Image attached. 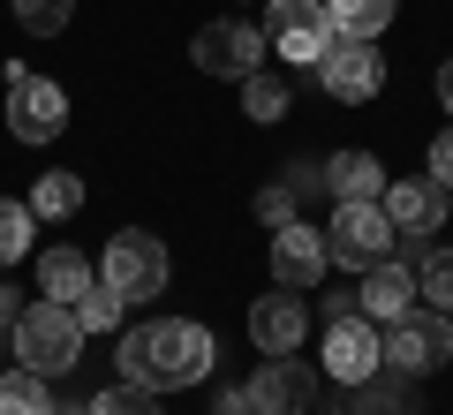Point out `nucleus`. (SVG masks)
Masks as SVG:
<instances>
[{
  "instance_id": "1a4fd4ad",
  "label": "nucleus",
  "mask_w": 453,
  "mask_h": 415,
  "mask_svg": "<svg viewBox=\"0 0 453 415\" xmlns=\"http://www.w3.org/2000/svg\"><path fill=\"white\" fill-rule=\"evenodd\" d=\"M189 61L204 68V76H257V61H265V31H250V23H234V16H219V23H204V31L189 38Z\"/></svg>"
},
{
  "instance_id": "6ab92c4d",
  "label": "nucleus",
  "mask_w": 453,
  "mask_h": 415,
  "mask_svg": "<svg viewBox=\"0 0 453 415\" xmlns=\"http://www.w3.org/2000/svg\"><path fill=\"white\" fill-rule=\"evenodd\" d=\"M325 16L340 38H378L393 23V0H325Z\"/></svg>"
},
{
  "instance_id": "2f4dec72",
  "label": "nucleus",
  "mask_w": 453,
  "mask_h": 415,
  "mask_svg": "<svg viewBox=\"0 0 453 415\" xmlns=\"http://www.w3.org/2000/svg\"><path fill=\"white\" fill-rule=\"evenodd\" d=\"M431 174H438V181H453V128L431 144Z\"/></svg>"
},
{
  "instance_id": "ddd939ff",
  "label": "nucleus",
  "mask_w": 453,
  "mask_h": 415,
  "mask_svg": "<svg viewBox=\"0 0 453 415\" xmlns=\"http://www.w3.org/2000/svg\"><path fill=\"white\" fill-rule=\"evenodd\" d=\"M386 219H393V234H438L446 227V181H386Z\"/></svg>"
},
{
  "instance_id": "2eb2a0df",
  "label": "nucleus",
  "mask_w": 453,
  "mask_h": 415,
  "mask_svg": "<svg viewBox=\"0 0 453 415\" xmlns=\"http://www.w3.org/2000/svg\"><path fill=\"white\" fill-rule=\"evenodd\" d=\"M408 295H416L408 265H393V257H386V265L363 272V295H356V303H363V318H371V325H393V318H408V310H416Z\"/></svg>"
},
{
  "instance_id": "72a5a7b5",
  "label": "nucleus",
  "mask_w": 453,
  "mask_h": 415,
  "mask_svg": "<svg viewBox=\"0 0 453 415\" xmlns=\"http://www.w3.org/2000/svg\"><path fill=\"white\" fill-rule=\"evenodd\" d=\"M61 415H91V408H61Z\"/></svg>"
},
{
  "instance_id": "9b49d317",
  "label": "nucleus",
  "mask_w": 453,
  "mask_h": 415,
  "mask_svg": "<svg viewBox=\"0 0 453 415\" xmlns=\"http://www.w3.org/2000/svg\"><path fill=\"white\" fill-rule=\"evenodd\" d=\"M325 265H333V250H325V234L318 227H303V219H288V227H273V280L280 288H318L325 280Z\"/></svg>"
},
{
  "instance_id": "39448f33",
  "label": "nucleus",
  "mask_w": 453,
  "mask_h": 415,
  "mask_svg": "<svg viewBox=\"0 0 453 415\" xmlns=\"http://www.w3.org/2000/svg\"><path fill=\"white\" fill-rule=\"evenodd\" d=\"M265 46L280 61H325L333 46V16H325V0H265Z\"/></svg>"
},
{
  "instance_id": "f8f14e48",
  "label": "nucleus",
  "mask_w": 453,
  "mask_h": 415,
  "mask_svg": "<svg viewBox=\"0 0 453 415\" xmlns=\"http://www.w3.org/2000/svg\"><path fill=\"white\" fill-rule=\"evenodd\" d=\"M250 400H257V415H303L310 400H318V370L295 363V355H273V363L250 378Z\"/></svg>"
},
{
  "instance_id": "a878e982",
  "label": "nucleus",
  "mask_w": 453,
  "mask_h": 415,
  "mask_svg": "<svg viewBox=\"0 0 453 415\" xmlns=\"http://www.w3.org/2000/svg\"><path fill=\"white\" fill-rule=\"evenodd\" d=\"M68 16H76V0H16V23H23V31H38V38L68 31Z\"/></svg>"
},
{
  "instance_id": "cd10ccee",
  "label": "nucleus",
  "mask_w": 453,
  "mask_h": 415,
  "mask_svg": "<svg viewBox=\"0 0 453 415\" xmlns=\"http://www.w3.org/2000/svg\"><path fill=\"white\" fill-rule=\"evenodd\" d=\"M257 219H265V227H288V219H295V189H288V181H273V189L257 196Z\"/></svg>"
},
{
  "instance_id": "393cba45",
  "label": "nucleus",
  "mask_w": 453,
  "mask_h": 415,
  "mask_svg": "<svg viewBox=\"0 0 453 415\" xmlns=\"http://www.w3.org/2000/svg\"><path fill=\"white\" fill-rule=\"evenodd\" d=\"M91 415H159V393H151V385H106V393L91 400Z\"/></svg>"
},
{
  "instance_id": "f257e3e1",
  "label": "nucleus",
  "mask_w": 453,
  "mask_h": 415,
  "mask_svg": "<svg viewBox=\"0 0 453 415\" xmlns=\"http://www.w3.org/2000/svg\"><path fill=\"white\" fill-rule=\"evenodd\" d=\"M211 370V333L189 318H166V325H136L121 340V378L129 385H151V393H181Z\"/></svg>"
},
{
  "instance_id": "c85d7f7f",
  "label": "nucleus",
  "mask_w": 453,
  "mask_h": 415,
  "mask_svg": "<svg viewBox=\"0 0 453 415\" xmlns=\"http://www.w3.org/2000/svg\"><path fill=\"white\" fill-rule=\"evenodd\" d=\"M280 181H288L295 196H318V189H325V166H310V159H303V166H288Z\"/></svg>"
},
{
  "instance_id": "bb28decb",
  "label": "nucleus",
  "mask_w": 453,
  "mask_h": 415,
  "mask_svg": "<svg viewBox=\"0 0 453 415\" xmlns=\"http://www.w3.org/2000/svg\"><path fill=\"white\" fill-rule=\"evenodd\" d=\"M68 310H76V325H83V333H106V325L121 318V295H113L106 280H98V288L83 295V303H68Z\"/></svg>"
},
{
  "instance_id": "7ed1b4c3",
  "label": "nucleus",
  "mask_w": 453,
  "mask_h": 415,
  "mask_svg": "<svg viewBox=\"0 0 453 415\" xmlns=\"http://www.w3.org/2000/svg\"><path fill=\"white\" fill-rule=\"evenodd\" d=\"M386 363L401 378H431V370L453 363V318L446 310H408V318L386 325Z\"/></svg>"
},
{
  "instance_id": "f3484780",
  "label": "nucleus",
  "mask_w": 453,
  "mask_h": 415,
  "mask_svg": "<svg viewBox=\"0 0 453 415\" xmlns=\"http://www.w3.org/2000/svg\"><path fill=\"white\" fill-rule=\"evenodd\" d=\"M38 288H46V303H83V295L98 288V272H91V257H83V250H46Z\"/></svg>"
},
{
  "instance_id": "5701e85b",
  "label": "nucleus",
  "mask_w": 453,
  "mask_h": 415,
  "mask_svg": "<svg viewBox=\"0 0 453 415\" xmlns=\"http://www.w3.org/2000/svg\"><path fill=\"white\" fill-rule=\"evenodd\" d=\"M416 295H423L431 310H446V318H453V250H431V257L416 265Z\"/></svg>"
},
{
  "instance_id": "7c9ffc66",
  "label": "nucleus",
  "mask_w": 453,
  "mask_h": 415,
  "mask_svg": "<svg viewBox=\"0 0 453 415\" xmlns=\"http://www.w3.org/2000/svg\"><path fill=\"white\" fill-rule=\"evenodd\" d=\"M23 310H31V303H23V295L8 288V280H0V333H16V318H23Z\"/></svg>"
},
{
  "instance_id": "f03ea898",
  "label": "nucleus",
  "mask_w": 453,
  "mask_h": 415,
  "mask_svg": "<svg viewBox=\"0 0 453 415\" xmlns=\"http://www.w3.org/2000/svg\"><path fill=\"white\" fill-rule=\"evenodd\" d=\"M76 355H83V325H76L68 303H31L16 318V363L23 370H38V378H68Z\"/></svg>"
},
{
  "instance_id": "6e6552de",
  "label": "nucleus",
  "mask_w": 453,
  "mask_h": 415,
  "mask_svg": "<svg viewBox=\"0 0 453 415\" xmlns=\"http://www.w3.org/2000/svg\"><path fill=\"white\" fill-rule=\"evenodd\" d=\"M325 370H333L340 385H363V378H378L386 370V333H378L363 310H348V318H333L325 325Z\"/></svg>"
},
{
  "instance_id": "20e7f679",
  "label": "nucleus",
  "mask_w": 453,
  "mask_h": 415,
  "mask_svg": "<svg viewBox=\"0 0 453 415\" xmlns=\"http://www.w3.org/2000/svg\"><path fill=\"white\" fill-rule=\"evenodd\" d=\"M121 303H151V295H166V242L144 234V227H129V234L106 242V272H98Z\"/></svg>"
},
{
  "instance_id": "dca6fc26",
  "label": "nucleus",
  "mask_w": 453,
  "mask_h": 415,
  "mask_svg": "<svg viewBox=\"0 0 453 415\" xmlns=\"http://www.w3.org/2000/svg\"><path fill=\"white\" fill-rule=\"evenodd\" d=\"M325 189H333L340 204H378V196H386V166H378L371 151H340V159H325Z\"/></svg>"
},
{
  "instance_id": "473e14b6",
  "label": "nucleus",
  "mask_w": 453,
  "mask_h": 415,
  "mask_svg": "<svg viewBox=\"0 0 453 415\" xmlns=\"http://www.w3.org/2000/svg\"><path fill=\"white\" fill-rule=\"evenodd\" d=\"M438 106H446V113H453V61H446V68H438Z\"/></svg>"
},
{
  "instance_id": "4be33fe9",
  "label": "nucleus",
  "mask_w": 453,
  "mask_h": 415,
  "mask_svg": "<svg viewBox=\"0 0 453 415\" xmlns=\"http://www.w3.org/2000/svg\"><path fill=\"white\" fill-rule=\"evenodd\" d=\"M0 415H53L46 408V378H38V370H8V378H0Z\"/></svg>"
},
{
  "instance_id": "c756f323",
  "label": "nucleus",
  "mask_w": 453,
  "mask_h": 415,
  "mask_svg": "<svg viewBox=\"0 0 453 415\" xmlns=\"http://www.w3.org/2000/svg\"><path fill=\"white\" fill-rule=\"evenodd\" d=\"M211 415H257V400H250V385H226V393L211 400Z\"/></svg>"
},
{
  "instance_id": "aec40b11",
  "label": "nucleus",
  "mask_w": 453,
  "mask_h": 415,
  "mask_svg": "<svg viewBox=\"0 0 453 415\" xmlns=\"http://www.w3.org/2000/svg\"><path fill=\"white\" fill-rule=\"evenodd\" d=\"M31 234H38V211H31V204H16V196H0V272L23 265Z\"/></svg>"
},
{
  "instance_id": "b1692460",
  "label": "nucleus",
  "mask_w": 453,
  "mask_h": 415,
  "mask_svg": "<svg viewBox=\"0 0 453 415\" xmlns=\"http://www.w3.org/2000/svg\"><path fill=\"white\" fill-rule=\"evenodd\" d=\"M242 113H250V121H280V113H288V83L265 76V68L242 76Z\"/></svg>"
},
{
  "instance_id": "9d476101",
  "label": "nucleus",
  "mask_w": 453,
  "mask_h": 415,
  "mask_svg": "<svg viewBox=\"0 0 453 415\" xmlns=\"http://www.w3.org/2000/svg\"><path fill=\"white\" fill-rule=\"evenodd\" d=\"M318 83L333 98H378V83H386V61H378V46L371 38H340L333 31V46H325V61H318Z\"/></svg>"
},
{
  "instance_id": "423d86ee",
  "label": "nucleus",
  "mask_w": 453,
  "mask_h": 415,
  "mask_svg": "<svg viewBox=\"0 0 453 415\" xmlns=\"http://www.w3.org/2000/svg\"><path fill=\"white\" fill-rule=\"evenodd\" d=\"M8 128H16L23 144H53V136L68 128L61 83H46V76H31L23 61H8Z\"/></svg>"
},
{
  "instance_id": "412c9836",
  "label": "nucleus",
  "mask_w": 453,
  "mask_h": 415,
  "mask_svg": "<svg viewBox=\"0 0 453 415\" xmlns=\"http://www.w3.org/2000/svg\"><path fill=\"white\" fill-rule=\"evenodd\" d=\"M23 204H31L38 219H68V211H83V181L76 174H46V181H31Z\"/></svg>"
},
{
  "instance_id": "0eeeda50",
  "label": "nucleus",
  "mask_w": 453,
  "mask_h": 415,
  "mask_svg": "<svg viewBox=\"0 0 453 415\" xmlns=\"http://www.w3.org/2000/svg\"><path fill=\"white\" fill-rule=\"evenodd\" d=\"M325 250H333V265H348V272L386 265V257H393V219H386V204H340L333 227H325Z\"/></svg>"
},
{
  "instance_id": "4468645a",
  "label": "nucleus",
  "mask_w": 453,
  "mask_h": 415,
  "mask_svg": "<svg viewBox=\"0 0 453 415\" xmlns=\"http://www.w3.org/2000/svg\"><path fill=\"white\" fill-rule=\"evenodd\" d=\"M303 333H310V303H295V288L265 295V303L250 310V340H257L265 355H295V348H303Z\"/></svg>"
},
{
  "instance_id": "a211bd4d",
  "label": "nucleus",
  "mask_w": 453,
  "mask_h": 415,
  "mask_svg": "<svg viewBox=\"0 0 453 415\" xmlns=\"http://www.w3.org/2000/svg\"><path fill=\"white\" fill-rule=\"evenodd\" d=\"M348 415H423V400H416V378H363L356 385V400H348Z\"/></svg>"
}]
</instances>
